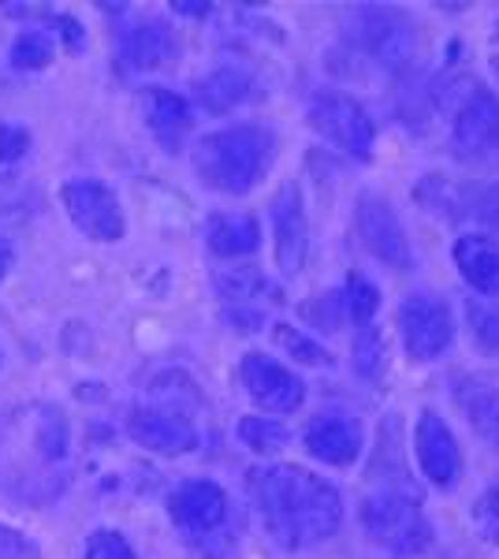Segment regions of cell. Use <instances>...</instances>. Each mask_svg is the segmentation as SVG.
<instances>
[{"label":"cell","instance_id":"cell-20","mask_svg":"<svg viewBox=\"0 0 499 559\" xmlns=\"http://www.w3.org/2000/svg\"><path fill=\"white\" fill-rule=\"evenodd\" d=\"M253 94H258V83H253V75L242 68H216L213 75L198 83V102L216 116L239 108L242 102H250Z\"/></svg>","mask_w":499,"mask_h":559},{"label":"cell","instance_id":"cell-33","mask_svg":"<svg viewBox=\"0 0 499 559\" xmlns=\"http://www.w3.org/2000/svg\"><path fill=\"white\" fill-rule=\"evenodd\" d=\"M0 559H41V552L31 537L20 534V530L0 526Z\"/></svg>","mask_w":499,"mask_h":559},{"label":"cell","instance_id":"cell-22","mask_svg":"<svg viewBox=\"0 0 499 559\" xmlns=\"http://www.w3.org/2000/svg\"><path fill=\"white\" fill-rule=\"evenodd\" d=\"M343 302H347L351 321L361 324V329H369V321H373L377 310H380V292H377V284L369 276L351 273L347 276V292H343Z\"/></svg>","mask_w":499,"mask_h":559},{"label":"cell","instance_id":"cell-27","mask_svg":"<svg viewBox=\"0 0 499 559\" xmlns=\"http://www.w3.org/2000/svg\"><path fill=\"white\" fill-rule=\"evenodd\" d=\"M466 321H470V332H474V340L480 347L499 350V310H492L488 302L470 299L466 302Z\"/></svg>","mask_w":499,"mask_h":559},{"label":"cell","instance_id":"cell-17","mask_svg":"<svg viewBox=\"0 0 499 559\" xmlns=\"http://www.w3.org/2000/svg\"><path fill=\"white\" fill-rule=\"evenodd\" d=\"M451 258L480 295H499V242H488L485 236H462L451 247Z\"/></svg>","mask_w":499,"mask_h":559},{"label":"cell","instance_id":"cell-19","mask_svg":"<svg viewBox=\"0 0 499 559\" xmlns=\"http://www.w3.org/2000/svg\"><path fill=\"white\" fill-rule=\"evenodd\" d=\"M455 403L466 414V421L474 426L488 444L499 448V388L480 381V377H470L455 388Z\"/></svg>","mask_w":499,"mask_h":559},{"label":"cell","instance_id":"cell-16","mask_svg":"<svg viewBox=\"0 0 499 559\" xmlns=\"http://www.w3.org/2000/svg\"><path fill=\"white\" fill-rule=\"evenodd\" d=\"M306 448L329 466H351L361 455V429L347 414H317L306 426Z\"/></svg>","mask_w":499,"mask_h":559},{"label":"cell","instance_id":"cell-12","mask_svg":"<svg viewBox=\"0 0 499 559\" xmlns=\"http://www.w3.org/2000/svg\"><path fill=\"white\" fill-rule=\"evenodd\" d=\"M171 522L187 534H213L228 519V496L213 481H187L168 500Z\"/></svg>","mask_w":499,"mask_h":559},{"label":"cell","instance_id":"cell-5","mask_svg":"<svg viewBox=\"0 0 499 559\" xmlns=\"http://www.w3.org/2000/svg\"><path fill=\"white\" fill-rule=\"evenodd\" d=\"M399 332H403L406 355L414 362H429V358H440L451 347L455 321H451V310L440 295L414 292L399 306Z\"/></svg>","mask_w":499,"mask_h":559},{"label":"cell","instance_id":"cell-36","mask_svg":"<svg viewBox=\"0 0 499 559\" xmlns=\"http://www.w3.org/2000/svg\"><path fill=\"white\" fill-rule=\"evenodd\" d=\"M8 269H12V247H8V242L0 239V280H4Z\"/></svg>","mask_w":499,"mask_h":559},{"label":"cell","instance_id":"cell-13","mask_svg":"<svg viewBox=\"0 0 499 559\" xmlns=\"http://www.w3.org/2000/svg\"><path fill=\"white\" fill-rule=\"evenodd\" d=\"M272 231H276V265L295 276L306 261V210L295 183H284L272 198Z\"/></svg>","mask_w":499,"mask_h":559},{"label":"cell","instance_id":"cell-6","mask_svg":"<svg viewBox=\"0 0 499 559\" xmlns=\"http://www.w3.org/2000/svg\"><path fill=\"white\" fill-rule=\"evenodd\" d=\"M354 224H358V236L384 265L399 269V273H411L414 269V247L406 236L403 221L392 205L380 194H361L354 205Z\"/></svg>","mask_w":499,"mask_h":559},{"label":"cell","instance_id":"cell-18","mask_svg":"<svg viewBox=\"0 0 499 559\" xmlns=\"http://www.w3.org/2000/svg\"><path fill=\"white\" fill-rule=\"evenodd\" d=\"M205 242L221 258H242L261 247V224L250 213H221L205 224Z\"/></svg>","mask_w":499,"mask_h":559},{"label":"cell","instance_id":"cell-30","mask_svg":"<svg viewBox=\"0 0 499 559\" xmlns=\"http://www.w3.org/2000/svg\"><path fill=\"white\" fill-rule=\"evenodd\" d=\"M83 559H134V552L123 534H116V530H97V534L86 540Z\"/></svg>","mask_w":499,"mask_h":559},{"label":"cell","instance_id":"cell-28","mask_svg":"<svg viewBox=\"0 0 499 559\" xmlns=\"http://www.w3.org/2000/svg\"><path fill=\"white\" fill-rule=\"evenodd\" d=\"M216 287H221L228 299L247 302V299H253V295H265L269 292V280L261 276L258 269H235V273L216 276Z\"/></svg>","mask_w":499,"mask_h":559},{"label":"cell","instance_id":"cell-23","mask_svg":"<svg viewBox=\"0 0 499 559\" xmlns=\"http://www.w3.org/2000/svg\"><path fill=\"white\" fill-rule=\"evenodd\" d=\"M52 64V38L45 31H26L12 45V68L41 71Z\"/></svg>","mask_w":499,"mask_h":559},{"label":"cell","instance_id":"cell-2","mask_svg":"<svg viewBox=\"0 0 499 559\" xmlns=\"http://www.w3.org/2000/svg\"><path fill=\"white\" fill-rule=\"evenodd\" d=\"M272 157H276V134L261 123H239L205 134L194 150V168L213 191L247 194L269 176Z\"/></svg>","mask_w":499,"mask_h":559},{"label":"cell","instance_id":"cell-9","mask_svg":"<svg viewBox=\"0 0 499 559\" xmlns=\"http://www.w3.org/2000/svg\"><path fill=\"white\" fill-rule=\"evenodd\" d=\"M354 26H358L366 52L384 68H403L414 57V31L406 15L384 12V8H366V12L354 15Z\"/></svg>","mask_w":499,"mask_h":559},{"label":"cell","instance_id":"cell-15","mask_svg":"<svg viewBox=\"0 0 499 559\" xmlns=\"http://www.w3.org/2000/svg\"><path fill=\"white\" fill-rule=\"evenodd\" d=\"M179 57V38L165 20H146L123 34L120 64L127 71H153Z\"/></svg>","mask_w":499,"mask_h":559},{"label":"cell","instance_id":"cell-3","mask_svg":"<svg viewBox=\"0 0 499 559\" xmlns=\"http://www.w3.org/2000/svg\"><path fill=\"white\" fill-rule=\"evenodd\" d=\"M361 526L380 548L392 552H425L432 545V526L411 492H377L361 503Z\"/></svg>","mask_w":499,"mask_h":559},{"label":"cell","instance_id":"cell-31","mask_svg":"<svg viewBox=\"0 0 499 559\" xmlns=\"http://www.w3.org/2000/svg\"><path fill=\"white\" fill-rule=\"evenodd\" d=\"M474 526H477V534L485 540L499 545V485H496V489H488L474 503Z\"/></svg>","mask_w":499,"mask_h":559},{"label":"cell","instance_id":"cell-10","mask_svg":"<svg viewBox=\"0 0 499 559\" xmlns=\"http://www.w3.org/2000/svg\"><path fill=\"white\" fill-rule=\"evenodd\" d=\"M451 146L462 160H480L499 153V102L485 90H477L451 128Z\"/></svg>","mask_w":499,"mask_h":559},{"label":"cell","instance_id":"cell-32","mask_svg":"<svg viewBox=\"0 0 499 559\" xmlns=\"http://www.w3.org/2000/svg\"><path fill=\"white\" fill-rule=\"evenodd\" d=\"M26 150H31V131L20 128V123H4L0 128V165L20 160Z\"/></svg>","mask_w":499,"mask_h":559},{"label":"cell","instance_id":"cell-21","mask_svg":"<svg viewBox=\"0 0 499 559\" xmlns=\"http://www.w3.org/2000/svg\"><path fill=\"white\" fill-rule=\"evenodd\" d=\"M146 123L165 146H176L190 128V105L187 97H179L176 90H146Z\"/></svg>","mask_w":499,"mask_h":559},{"label":"cell","instance_id":"cell-25","mask_svg":"<svg viewBox=\"0 0 499 559\" xmlns=\"http://www.w3.org/2000/svg\"><path fill=\"white\" fill-rule=\"evenodd\" d=\"M239 440L250 444L253 452H280L287 444V429L280 421L269 418H242L239 421Z\"/></svg>","mask_w":499,"mask_h":559},{"label":"cell","instance_id":"cell-11","mask_svg":"<svg viewBox=\"0 0 499 559\" xmlns=\"http://www.w3.org/2000/svg\"><path fill=\"white\" fill-rule=\"evenodd\" d=\"M127 432L134 444H142L146 452L157 455H187L198 448V429L187 418L157 407H139L127 418Z\"/></svg>","mask_w":499,"mask_h":559},{"label":"cell","instance_id":"cell-34","mask_svg":"<svg viewBox=\"0 0 499 559\" xmlns=\"http://www.w3.org/2000/svg\"><path fill=\"white\" fill-rule=\"evenodd\" d=\"M57 26L63 31V41H68L71 49H83V26H79L75 20H68V15H60Z\"/></svg>","mask_w":499,"mask_h":559},{"label":"cell","instance_id":"cell-35","mask_svg":"<svg viewBox=\"0 0 499 559\" xmlns=\"http://www.w3.org/2000/svg\"><path fill=\"white\" fill-rule=\"evenodd\" d=\"M176 12L179 15H209V4H202V0H176Z\"/></svg>","mask_w":499,"mask_h":559},{"label":"cell","instance_id":"cell-4","mask_svg":"<svg viewBox=\"0 0 499 559\" xmlns=\"http://www.w3.org/2000/svg\"><path fill=\"white\" fill-rule=\"evenodd\" d=\"M313 131L324 134L340 153H347L354 160H369L373 157V142H377V128L369 120V112L354 102L351 94H340V90H317L310 108Z\"/></svg>","mask_w":499,"mask_h":559},{"label":"cell","instance_id":"cell-26","mask_svg":"<svg viewBox=\"0 0 499 559\" xmlns=\"http://www.w3.org/2000/svg\"><path fill=\"white\" fill-rule=\"evenodd\" d=\"M459 205L466 213L462 216H477L485 228L499 231V183H488V187H474L466 198H459Z\"/></svg>","mask_w":499,"mask_h":559},{"label":"cell","instance_id":"cell-14","mask_svg":"<svg viewBox=\"0 0 499 559\" xmlns=\"http://www.w3.org/2000/svg\"><path fill=\"white\" fill-rule=\"evenodd\" d=\"M414 448H417V463H421L425 477H429L432 485H451L462 466V455H459V444L455 437H451V429L443 426L440 414H421V421H417V432H414Z\"/></svg>","mask_w":499,"mask_h":559},{"label":"cell","instance_id":"cell-1","mask_svg":"<svg viewBox=\"0 0 499 559\" xmlns=\"http://www.w3.org/2000/svg\"><path fill=\"white\" fill-rule=\"evenodd\" d=\"M247 485L276 545H321L343 526L340 489L302 466H261V471L247 474Z\"/></svg>","mask_w":499,"mask_h":559},{"label":"cell","instance_id":"cell-24","mask_svg":"<svg viewBox=\"0 0 499 559\" xmlns=\"http://www.w3.org/2000/svg\"><path fill=\"white\" fill-rule=\"evenodd\" d=\"M276 344L284 347L287 355L295 358V362H306V366H317V369L332 366V355H329V350L317 344V340L306 336V332L292 329V324H276Z\"/></svg>","mask_w":499,"mask_h":559},{"label":"cell","instance_id":"cell-29","mask_svg":"<svg viewBox=\"0 0 499 559\" xmlns=\"http://www.w3.org/2000/svg\"><path fill=\"white\" fill-rule=\"evenodd\" d=\"M354 369H358V377H380V369H384V340H380V332H358V340H354Z\"/></svg>","mask_w":499,"mask_h":559},{"label":"cell","instance_id":"cell-7","mask_svg":"<svg viewBox=\"0 0 499 559\" xmlns=\"http://www.w3.org/2000/svg\"><path fill=\"white\" fill-rule=\"evenodd\" d=\"M60 198H63V210L75 221V228L86 231L90 239L116 242L123 236L120 198L102 179H71V183H63Z\"/></svg>","mask_w":499,"mask_h":559},{"label":"cell","instance_id":"cell-8","mask_svg":"<svg viewBox=\"0 0 499 559\" xmlns=\"http://www.w3.org/2000/svg\"><path fill=\"white\" fill-rule=\"evenodd\" d=\"M242 388L250 392V400L258 407H265L272 414H292L302 407L306 400V384L298 381L287 366H280L276 358L261 355V350H250L239 366Z\"/></svg>","mask_w":499,"mask_h":559}]
</instances>
